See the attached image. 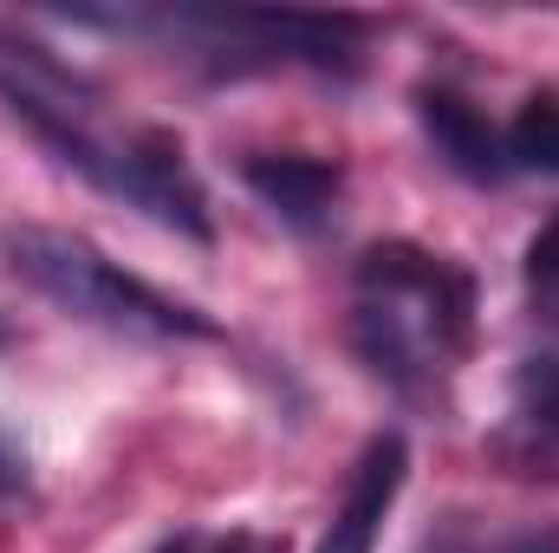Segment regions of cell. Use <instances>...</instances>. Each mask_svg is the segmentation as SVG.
I'll return each instance as SVG.
<instances>
[{"label": "cell", "instance_id": "6da1fadb", "mask_svg": "<svg viewBox=\"0 0 559 553\" xmlns=\"http://www.w3.org/2000/svg\"><path fill=\"white\" fill-rule=\"evenodd\" d=\"M7 268L26 280L33 293H46L59 313L124 332V339H215V319H202L195 306L169 299L163 286L124 274L105 248H92L85 235L66 228H7Z\"/></svg>", "mask_w": 559, "mask_h": 553}, {"label": "cell", "instance_id": "30bf717a", "mask_svg": "<svg viewBox=\"0 0 559 553\" xmlns=\"http://www.w3.org/2000/svg\"><path fill=\"white\" fill-rule=\"evenodd\" d=\"M508 163L559 176V92H534L508 125Z\"/></svg>", "mask_w": 559, "mask_h": 553}, {"label": "cell", "instance_id": "7a4b0ae2", "mask_svg": "<svg viewBox=\"0 0 559 553\" xmlns=\"http://www.w3.org/2000/svg\"><path fill=\"white\" fill-rule=\"evenodd\" d=\"M358 299H378L397 319H411L442 358L468 352L475 280L462 274L455 261L417 248V242H378V248H365V261H358Z\"/></svg>", "mask_w": 559, "mask_h": 553}, {"label": "cell", "instance_id": "8992f818", "mask_svg": "<svg viewBox=\"0 0 559 553\" xmlns=\"http://www.w3.org/2000/svg\"><path fill=\"white\" fill-rule=\"evenodd\" d=\"M0 98H7V111L33 131V138L46 143L66 169H79L85 183H98L105 196H118V169H124V150L118 143H105L85 118H79V105H66V98H52V92H39L33 79H0Z\"/></svg>", "mask_w": 559, "mask_h": 553}, {"label": "cell", "instance_id": "277c9868", "mask_svg": "<svg viewBox=\"0 0 559 553\" xmlns=\"http://www.w3.org/2000/svg\"><path fill=\"white\" fill-rule=\"evenodd\" d=\"M118 196L143 209L150 222L189 235V242H209L215 222H209V196L195 183V169L182 163V143L163 138V131H143L124 143V169H118Z\"/></svg>", "mask_w": 559, "mask_h": 553}, {"label": "cell", "instance_id": "52a82bcc", "mask_svg": "<svg viewBox=\"0 0 559 553\" xmlns=\"http://www.w3.org/2000/svg\"><path fill=\"white\" fill-rule=\"evenodd\" d=\"M241 176H248V189L274 209L280 222L299 228V235H319V228L332 222V209H338V189H345L338 163H325V156H299V150L248 156Z\"/></svg>", "mask_w": 559, "mask_h": 553}, {"label": "cell", "instance_id": "ba28073f", "mask_svg": "<svg viewBox=\"0 0 559 553\" xmlns=\"http://www.w3.org/2000/svg\"><path fill=\"white\" fill-rule=\"evenodd\" d=\"M495 456L514 475H559V358H527L514 378V411L495 430Z\"/></svg>", "mask_w": 559, "mask_h": 553}, {"label": "cell", "instance_id": "4fadbf2b", "mask_svg": "<svg viewBox=\"0 0 559 553\" xmlns=\"http://www.w3.org/2000/svg\"><path fill=\"white\" fill-rule=\"evenodd\" d=\"M209 553H280V541H261V534H228V541H215Z\"/></svg>", "mask_w": 559, "mask_h": 553}, {"label": "cell", "instance_id": "9c48e42d", "mask_svg": "<svg viewBox=\"0 0 559 553\" xmlns=\"http://www.w3.org/2000/svg\"><path fill=\"white\" fill-rule=\"evenodd\" d=\"M417 118H423V138L429 150L462 176V183H501L514 163H508V138L455 92H423L417 98Z\"/></svg>", "mask_w": 559, "mask_h": 553}, {"label": "cell", "instance_id": "3957f363", "mask_svg": "<svg viewBox=\"0 0 559 553\" xmlns=\"http://www.w3.org/2000/svg\"><path fill=\"white\" fill-rule=\"evenodd\" d=\"M176 26L209 33V39H241L261 59H299L319 72H352L358 46H352V20H325V13H261V7H228V13H176Z\"/></svg>", "mask_w": 559, "mask_h": 553}, {"label": "cell", "instance_id": "5b68a950", "mask_svg": "<svg viewBox=\"0 0 559 553\" xmlns=\"http://www.w3.org/2000/svg\"><path fill=\"white\" fill-rule=\"evenodd\" d=\"M404 475H411V443H404V430L371 436L365 456H358V469H352V489H345L338 515L325 521L319 553H378L384 515H391L397 495H404Z\"/></svg>", "mask_w": 559, "mask_h": 553}, {"label": "cell", "instance_id": "9a60e30c", "mask_svg": "<svg viewBox=\"0 0 559 553\" xmlns=\"http://www.w3.org/2000/svg\"><path fill=\"white\" fill-rule=\"evenodd\" d=\"M156 553H202V548H195V534H176V541H163Z\"/></svg>", "mask_w": 559, "mask_h": 553}, {"label": "cell", "instance_id": "7c38bea8", "mask_svg": "<svg viewBox=\"0 0 559 553\" xmlns=\"http://www.w3.org/2000/svg\"><path fill=\"white\" fill-rule=\"evenodd\" d=\"M488 553H559V528H527V534H508L501 548Z\"/></svg>", "mask_w": 559, "mask_h": 553}, {"label": "cell", "instance_id": "5bb4252c", "mask_svg": "<svg viewBox=\"0 0 559 553\" xmlns=\"http://www.w3.org/2000/svg\"><path fill=\"white\" fill-rule=\"evenodd\" d=\"M13 495H20V456L0 443V502H13Z\"/></svg>", "mask_w": 559, "mask_h": 553}, {"label": "cell", "instance_id": "8fae6325", "mask_svg": "<svg viewBox=\"0 0 559 553\" xmlns=\"http://www.w3.org/2000/svg\"><path fill=\"white\" fill-rule=\"evenodd\" d=\"M521 274H527V286H534L540 299H559V209L540 222V235L527 242V268H521Z\"/></svg>", "mask_w": 559, "mask_h": 553}]
</instances>
